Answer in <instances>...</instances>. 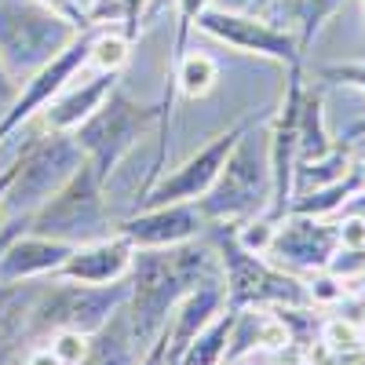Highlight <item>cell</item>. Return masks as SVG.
<instances>
[{
  "instance_id": "1",
  "label": "cell",
  "mask_w": 365,
  "mask_h": 365,
  "mask_svg": "<svg viewBox=\"0 0 365 365\" xmlns=\"http://www.w3.org/2000/svg\"><path fill=\"white\" fill-rule=\"evenodd\" d=\"M201 285H223L216 245H205L194 237L168 249H135L128 270V303H125V318L135 347L143 351L154 340L168 325L175 303Z\"/></svg>"
},
{
  "instance_id": "2",
  "label": "cell",
  "mask_w": 365,
  "mask_h": 365,
  "mask_svg": "<svg viewBox=\"0 0 365 365\" xmlns=\"http://www.w3.org/2000/svg\"><path fill=\"white\" fill-rule=\"evenodd\" d=\"M172 99H175L172 77H168V88H165L161 103H139L117 84L110 96L99 103V110H91L70 132L77 139V146L84 150L88 165L96 168V175L103 179V187L117 172V165L143 143V135L154 132L161 125V117H172Z\"/></svg>"
},
{
  "instance_id": "3",
  "label": "cell",
  "mask_w": 365,
  "mask_h": 365,
  "mask_svg": "<svg viewBox=\"0 0 365 365\" xmlns=\"http://www.w3.org/2000/svg\"><path fill=\"white\" fill-rule=\"evenodd\" d=\"M216 252L223 267V299L227 307L245 311V307H311L307 282H299L296 274L274 267L267 256H256L237 245L234 223H216Z\"/></svg>"
},
{
  "instance_id": "4",
  "label": "cell",
  "mask_w": 365,
  "mask_h": 365,
  "mask_svg": "<svg viewBox=\"0 0 365 365\" xmlns=\"http://www.w3.org/2000/svg\"><path fill=\"white\" fill-rule=\"evenodd\" d=\"M84 34L37 0H0V63L22 84Z\"/></svg>"
},
{
  "instance_id": "5",
  "label": "cell",
  "mask_w": 365,
  "mask_h": 365,
  "mask_svg": "<svg viewBox=\"0 0 365 365\" xmlns=\"http://www.w3.org/2000/svg\"><path fill=\"white\" fill-rule=\"evenodd\" d=\"M270 194L274 187H270L267 146L263 150L256 146V128H252L230 150L216 182L197 197V208L208 223H245L252 216H267Z\"/></svg>"
},
{
  "instance_id": "6",
  "label": "cell",
  "mask_w": 365,
  "mask_h": 365,
  "mask_svg": "<svg viewBox=\"0 0 365 365\" xmlns=\"http://www.w3.org/2000/svg\"><path fill=\"white\" fill-rule=\"evenodd\" d=\"M26 230L55 237V241H70V245H84V241L106 237L113 230L106 187L96 175V168L88 165V158L41 208L29 212Z\"/></svg>"
},
{
  "instance_id": "7",
  "label": "cell",
  "mask_w": 365,
  "mask_h": 365,
  "mask_svg": "<svg viewBox=\"0 0 365 365\" xmlns=\"http://www.w3.org/2000/svg\"><path fill=\"white\" fill-rule=\"evenodd\" d=\"M84 165V150L70 132H41L11 161V187L4 194L0 223L11 216H29Z\"/></svg>"
},
{
  "instance_id": "8",
  "label": "cell",
  "mask_w": 365,
  "mask_h": 365,
  "mask_svg": "<svg viewBox=\"0 0 365 365\" xmlns=\"http://www.w3.org/2000/svg\"><path fill=\"white\" fill-rule=\"evenodd\" d=\"M128 303V278L113 285H77L58 282L37 285L34 307H29V336H48L55 329H73L84 336L96 332Z\"/></svg>"
},
{
  "instance_id": "9",
  "label": "cell",
  "mask_w": 365,
  "mask_h": 365,
  "mask_svg": "<svg viewBox=\"0 0 365 365\" xmlns=\"http://www.w3.org/2000/svg\"><path fill=\"white\" fill-rule=\"evenodd\" d=\"M263 120H270L267 110H252L237 120V125H230L227 132H220L216 139H208L197 154H190L182 165H175L172 172H161L150 187L143 190L139 197V208L146 205H175V201H197L212 182H216L220 168L227 165L230 158V150L241 143V135L252 132L256 125H263Z\"/></svg>"
},
{
  "instance_id": "10",
  "label": "cell",
  "mask_w": 365,
  "mask_h": 365,
  "mask_svg": "<svg viewBox=\"0 0 365 365\" xmlns=\"http://www.w3.org/2000/svg\"><path fill=\"white\" fill-rule=\"evenodd\" d=\"M197 29L208 34L212 41H220L241 55H256V58H270V63H282L285 70L303 66V51L292 29H282L252 11H220L208 8L197 19Z\"/></svg>"
},
{
  "instance_id": "11",
  "label": "cell",
  "mask_w": 365,
  "mask_h": 365,
  "mask_svg": "<svg viewBox=\"0 0 365 365\" xmlns=\"http://www.w3.org/2000/svg\"><path fill=\"white\" fill-rule=\"evenodd\" d=\"M96 34H99V26H88L70 48H63V51L51 58V63H44L34 77L22 81L11 110L0 117V143H4L8 135H15L22 125H29L34 117H41V110L58 96V91H63L77 73L88 70V51H91V41H96Z\"/></svg>"
},
{
  "instance_id": "12",
  "label": "cell",
  "mask_w": 365,
  "mask_h": 365,
  "mask_svg": "<svg viewBox=\"0 0 365 365\" xmlns=\"http://www.w3.org/2000/svg\"><path fill=\"white\" fill-rule=\"evenodd\" d=\"M340 249V230L336 220H322V216H282L278 230L270 241V263L282 267L289 274H314L325 270L332 252Z\"/></svg>"
},
{
  "instance_id": "13",
  "label": "cell",
  "mask_w": 365,
  "mask_h": 365,
  "mask_svg": "<svg viewBox=\"0 0 365 365\" xmlns=\"http://www.w3.org/2000/svg\"><path fill=\"white\" fill-rule=\"evenodd\" d=\"M208 220L201 216L197 201H175V205H146L125 220H113V234L132 241V249H168L182 241L201 237Z\"/></svg>"
},
{
  "instance_id": "14",
  "label": "cell",
  "mask_w": 365,
  "mask_h": 365,
  "mask_svg": "<svg viewBox=\"0 0 365 365\" xmlns=\"http://www.w3.org/2000/svg\"><path fill=\"white\" fill-rule=\"evenodd\" d=\"M132 241H125L120 234H106L96 241H84V245H73L70 259L58 267L51 278L58 282H77V285H113L125 282L132 270Z\"/></svg>"
},
{
  "instance_id": "15",
  "label": "cell",
  "mask_w": 365,
  "mask_h": 365,
  "mask_svg": "<svg viewBox=\"0 0 365 365\" xmlns=\"http://www.w3.org/2000/svg\"><path fill=\"white\" fill-rule=\"evenodd\" d=\"M73 245L70 241H55L34 230H22L19 237L8 241L0 252V282H41L70 259Z\"/></svg>"
},
{
  "instance_id": "16",
  "label": "cell",
  "mask_w": 365,
  "mask_h": 365,
  "mask_svg": "<svg viewBox=\"0 0 365 365\" xmlns=\"http://www.w3.org/2000/svg\"><path fill=\"white\" fill-rule=\"evenodd\" d=\"M77 77H81V73H77ZM77 77L41 110V128H44V132H73L81 120H84L91 110H99V103L120 84V73H110V70H96L84 84H77Z\"/></svg>"
},
{
  "instance_id": "17",
  "label": "cell",
  "mask_w": 365,
  "mask_h": 365,
  "mask_svg": "<svg viewBox=\"0 0 365 365\" xmlns=\"http://www.w3.org/2000/svg\"><path fill=\"white\" fill-rule=\"evenodd\" d=\"M223 303H227L223 285H201V289L187 292L175 303V311L168 318V361L172 365L182 358V351L190 347V340L197 336V332L223 311Z\"/></svg>"
},
{
  "instance_id": "18",
  "label": "cell",
  "mask_w": 365,
  "mask_h": 365,
  "mask_svg": "<svg viewBox=\"0 0 365 365\" xmlns=\"http://www.w3.org/2000/svg\"><path fill=\"white\" fill-rule=\"evenodd\" d=\"M37 296V282H0V365L29 336V307Z\"/></svg>"
},
{
  "instance_id": "19",
  "label": "cell",
  "mask_w": 365,
  "mask_h": 365,
  "mask_svg": "<svg viewBox=\"0 0 365 365\" xmlns=\"http://www.w3.org/2000/svg\"><path fill=\"white\" fill-rule=\"evenodd\" d=\"M361 190H365V165L354 158V165H351V172H347L344 179L329 182V187H318V190H307V194H296L292 205H289V212H292V216L336 220L340 212H344V205H347L354 194H361ZM289 212H285V216H289Z\"/></svg>"
},
{
  "instance_id": "20",
  "label": "cell",
  "mask_w": 365,
  "mask_h": 365,
  "mask_svg": "<svg viewBox=\"0 0 365 365\" xmlns=\"http://www.w3.org/2000/svg\"><path fill=\"white\" fill-rule=\"evenodd\" d=\"M139 358V347L128 332V318H125V307H120L96 336H91V347H88V358L81 365H135Z\"/></svg>"
},
{
  "instance_id": "21",
  "label": "cell",
  "mask_w": 365,
  "mask_h": 365,
  "mask_svg": "<svg viewBox=\"0 0 365 365\" xmlns=\"http://www.w3.org/2000/svg\"><path fill=\"white\" fill-rule=\"evenodd\" d=\"M234 322H237V311L223 303V311L190 340V347L182 351V358L175 365H220L227 358V344H230Z\"/></svg>"
},
{
  "instance_id": "22",
  "label": "cell",
  "mask_w": 365,
  "mask_h": 365,
  "mask_svg": "<svg viewBox=\"0 0 365 365\" xmlns=\"http://www.w3.org/2000/svg\"><path fill=\"white\" fill-rule=\"evenodd\" d=\"M354 165V154H351V143L336 139L329 154L314 158V161H299L296 165V182H292V197L296 194H307V190H318V187H329L351 172Z\"/></svg>"
},
{
  "instance_id": "23",
  "label": "cell",
  "mask_w": 365,
  "mask_h": 365,
  "mask_svg": "<svg viewBox=\"0 0 365 365\" xmlns=\"http://www.w3.org/2000/svg\"><path fill=\"white\" fill-rule=\"evenodd\" d=\"M168 77H172V84H175V91L182 99L197 103V99H208L212 88L220 84V63L212 55H205V51H190L187 48V55L172 66Z\"/></svg>"
},
{
  "instance_id": "24",
  "label": "cell",
  "mask_w": 365,
  "mask_h": 365,
  "mask_svg": "<svg viewBox=\"0 0 365 365\" xmlns=\"http://www.w3.org/2000/svg\"><path fill=\"white\" fill-rule=\"evenodd\" d=\"M329 128H325V110H322V91L318 88H303L299 99V161H314L332 150ZM296 161V165H299Z\"/></svg>"
},
{
  "instance_id": "25",
  "label": "cell",
  "mask_w": 365,
  "mask_h": 365,
  "mask_svg": "<svg viewBox=\"0 0 365 365\" xmlns=\"http://www.w3.org/2000/svg\"><path fill=\"white\" fill-rule=\"evenodd\" d=\"M132 55V41L120 34L113 26H99L96 41H91V51H88V66L91 70H110V73H120Z\"/></svg>"
},
{
  "instance_id": "26",
  "label": "cell",
  "mask_w": 365,
  "mask_h": 365,
  "mask_svg": "<svg viewBox=\"0 0 365 365\" xmlns=\"http://www.w3.org/2000/svg\"><path fill=\"white\" fill-rule=\"evenodd\" d=\"M344 8V0H296V26H299V51H307L314 44V37L322 34V26Z\"/></svg>"
},
{
  "instance_id": "27",
  "label": "cell",
  "mask_w": 365,
  "mask_h": 365,
  "mask_svg": "<svg viewBox=\"0 0 365 365\" xmlns=\"http://www.w3.org/2000/svg\"><path fill=\"white\" fill-rule=\"evenodd\" d=\"M212 8V0H175V41H172V55H168V73L172 66L187 55V41H190V29L197 26L201 11Z\"/></svg>"
},
{
  "instance_id": "28",
  "label": "cell",
  "mask_w": 365,
  "mask_h": 365,
  "mask_svg": "<svg viewBox=\"0 0 365 365\" xmlns=\"http://www.w3.org/2000/svg\"><path fill=\"white\" fill-rule=\"evenodd\" d=\"M274 230H278V220H270V216H252V220H245V223H234L237 245L249 249V252H256V256H267V252H270Z\"/></svg>"
},
{
  "instance_id": "29",
  "label": "cell",
  "mask_w": 365,
  "mask_h": 365,
  "mask_svg": "<svg viewBox=\"0 0 365 365\" xmlns=\"http://www.w3.org/2000/svg\"><path fill=\"white\" fill-rule=\"evenodd\" d=\"M44 340H48L51 354L63 361V365H81L88 358V347H91V336L73 332V329H55V332H48Z\"/></svg>"
},
{
  "instance_id": "30",
  "label": "cell",
  "mask_w": 365,
  "mask_h": 365,
  "mask_svg": "<svg viewBox=\"0 0 365 365\" xmlns=\"http://www.w3.org/2000/svg\"><path fill=\"white\" fill-rule=\"evenodd\" d=\"M347 282H340L336 274L329 270H314L311 282H307V296H311V307H332V303L347 299Z\"/></svg>"
},
{
  "instance_id": "31",
  "label": "cell",
  "mask_w": 365,
  "mask_h": 365,
  "mask_svg": "<svg viewBox=\"0 0 365 365\" xmlns=\"http://www.w3.org/2000/svg\"><path fill=\"white\" fill-rule=\"evenodd\" d=\"M329 274H336L340 282H354V278H365V249H336L332 259L325 263Z\"/></svg>"
},
{
  "instance_id": "32",
  "label": "cell",
  "mask_w": 365,
  "mask_h": 365,
  "mask_svg": "<svg viewBox=\"0 0 365 365\" xmlns=\"http://www.w3.org/2000/svg\"><path fill=\"white\" fill-rule=\"evenodd\" d=\"M314 77H318V81H332V84H351V88L365 91V63H332V66H318Z\"/></svg>"
},
{
  "instance_id": "33",
  "label": "cell",
  "mask_w": 365,
  "mask_h": 365,
  "mask_svg": "<svg viewBox=\"0 0 365 365\" xmlns=\"http://www.w3.org/2000/svg\"><path fill=\"white\" fill-rule=\"evenodd\" d=\"M37 4H41V8H48V11H55L58 19H66V22L81 26V29H88V26H91L88 8L81 4V0H37Z\"/></svg>"
},
{
  "instance_id": "34",
  "label": "cell",
  "mask_w": 365,
  "mask_h": 365,
  "mask_svg": "<svg viewBox=\"0 0 365 365\" xmlns=\"http://www.w3.org/2000/svg\"><path fill=\"white\" fill-rule=\"evenodd\" d=\"M336 230L344 249H365V216H344L336 220Z\"/></svg>"
},
{
  "instance_id": "35",
  "label": "cell",
  "mask_w": 365,
  "mask_h": 365,
  "mask_svg": "<svg viewBox=\"0 0 365 365\" xmlns=\"http://www.w3.org/2000/svg\"><path fill=\"white\" fill-rule=\"evenodd\" d=\"M135 365H172V361H168V325H165V329L158 332V336L139 351Z\"/></svg>"
},
{
  "instance_id": "36",
  "label": "cell",
  "mask_w": 365,
  "mask_h": 365,
  "mask_svg": "<svg viewBox=\"0 0 365 365\" xmlns=\"http://www.w3.org/2000/svg\"><path fill=\"white\" fill-rule=\"evenodd\" d=\"M19 88H22V84L4 70V63H0V117L11 110V103H15V96H19Z\"/></svg>"
},
{
  "instance_id": "37",
  "label": "cell",
  "mask_w": 365,
  "mask_h": 365,
  "mask_svg": "<svg viewBox=\"0 0 365 365\" xmlns=\"http://www.w3.org/2000/svg\"><path fill=\"white\" fill-rule=\"evenodd\" d=\"M22 365H63V361H58V358L51 354V347H48V344H41V347H34V351L26 354V361H22Z\"/></svg>"
},
{
  "instance_id": "38",
  "label": "cell",
  "mask_w": 365,
  "mask_h": 365,
  "mask_svg": "<svg viewBox=\"0 0 365 365\" xmlns=\"http://www.w3.org/2000/svg\"><path fill=\"white\" fill-rule=\"evenodd\" d=\"M256 0H212V8H220V11H252Z\"/></svg>"
},
{
  "instance_id": "39",
  "label": "cell",
  "mask_w": 365,
  "mask_h": 365,
  "mask_svg": "<svg viewBox=\"0 0 365 365\" xmlns=\"http://www.w3.org/2000/svg\"><path fill=\"white\" fill-rule=\"evenodd\" d=\"M8 187H11V165L0 172V208H4V194H8Z\"/></svg>"
},
{
  "instance_id": "40",
  "label": "cell",
  "mask_w": 365,
  "mask_h": 365,
  "mask_svg": "<svg viewBox=\"0 0 365 365\" xmlns=\"http://www.w3.org/2000/svg\"><path fill=\"white\" fill-rule=\"evenodd\" d=\"M361 135H365V120H358V125L344 135V143H354V139H361Z\"/></svg>"
},
{
  "instance_id": "41",
  "label": "cell",
  "mask_w": 365,
  "mask_h": 365,
  "mask_svg": "<svg viewBox=\"0 0 365 365\" xmlns=\"http://www.w3.org/2000/svg\"><path fill=\"white\" fill-rule=\"evenodd\" d=\"M361 11H365V0H361Z\"/></svg>"
},
{
  "instance_id": "42",
  "label": "cell",
  "mask_w": 365,
  "mask_h": 365,
  "mask_svg": "<svg viewBox=\"0 0 365 365\" xmlns=\"http://www.w3.org/2000/svg\"><path fill=\"white\" fill-rule=\"evenodd\" d=\"M220 365H230V361H220Z\"/></svg>"
}]
</instances>
